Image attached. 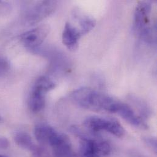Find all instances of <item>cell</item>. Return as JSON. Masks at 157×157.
Returning <instances> with one entry per match:
<instances>
[{
	"mask_svg": "<svg viewBox=\"0 0 157 157\" xmlns=\"http://www.w3.org/2000/svg\"><path fill=\"white\" fill-rule=\"evenodd\" d=\"M14 140L16 144L20 147L30 152H32L37 146L34 144L31 136L24 132L17 133L15 135Z\"/></svg>",
	"mask_w": 157,
	"mask_h": 157,
	"instance_id": "12",
	"label": "cell"
},
{
	"mask_svg": "<svg viewBox=\"0 0 157 157\" xmlns=\"http://www.w3.org/2000/svg\"><path fill=\"white\" fill-rule=\"evenodd\" d=\"M9 69V64L7 60L0 58V76L5 74Z\"/></svg>",
	"mask_w": 157,
	"mask_h": 157,
	"instance_id": "16",
	"label": "cell"
},
{
	"mask_svg": "<svg viewBox=\"0 0 157 157\" xmlns=\"http://www.w3.org/2000/svg\"><path fill=\"white\" fill-rule=\"evenodd\" d=\"M9 146V142L6 138H0V148L2 149H7Z\"/></svg>",
	"mask_w": 157,
	"mask_h": 157,
	"instance_id": "17",
	"label": "cell"
},
{
	"mask_svg": "<svg viewBox=\"0 0 157 157\" xmlns=\"http://www.w3.org/2000/svg\"><path fill=\"white\" fill-rule=\"evenodd\" d=\"M83 124L85 128L92 134L105 131L116 137L121 138L125 133L123 126L114 118L90 116L84 120Z\"/></svg>",
	"mask_w": 157,
	"mask_h": 157,
	"instance_id": "4",
	"label": "cell"
},
{
	"mask_svg": "<svg viewBox=\"0 0 157 157\" xmlns=\"http://www.w3.org/2000/svg\"><path fill=\"white\" fill-rule=\"evenodd\" d=\"M71 132L80 140L79 157H109L111 155V147L107 141L89 136L76 126L72 127Z\"/></svg>",
	"mask_w": 157,
	"mask_h": 157,
	"instance_id": "2",
	"label": "cell"
},
{
	"mask_svg": "<svg viewBox=\"0 0 157 157\" xmlns=\"http://www.w3.org/2000/svg\"><path fill=\"white\" fill-rule=\"evenodd\" d=\"M72 101L79 107L97 112L117 113L122 101L90 87H81L71 94Z\"/></svg>",
	"mask_w": 157,
	"mask_h": 157,
	"instance_id": "1",
	"label": "cell"
},
{
	"mask_svg": "<svg viewBox=\"0 0 157 157\" xmlns=\"http://www.w3.org/2000/svg\"><path fill=\"white\" fill-rule=\"evenodd\" d=\"M132 157H142L141 155H138V154H134V155H132Z\"/></svg>",
	"mask_w": 157,
	"mask_h": 157,
	"instance_id": "18",
	"label": "cell"
},
{
	"mask_svg": "<svg viewBox=\"0 0 157 157\" xmlns=\"http://www.w3.org/2000/svg\"><path fill=\"white\" fill-rule=\"evenodd\" d=\"M81 34L78 28L75 27L69 22L65 25L62 40L64 45L70 50H75L78 47L79 40Z\"/></svg>",
	"mask_w": 157,
	"mask_h": 157,
	"instance_id": "8",
	"label": "cell"
},
{
	"mask_svg": "<svg viewBox=\"0 0 157 157\" xmlns=\"http://www.w3.org/2000/svg\"><path fill=\"white\" fill-rule=\"evenodd\" d=\"M74 16L78 21L79 30L81 36L86 34L95 26L96 20L90 15L77 12Z\"/></svg>",
	"mask_w": 157,
	"mask_h": 157,
	"instance_id": "11",
	"label": "cell"
},
{
	"mask_svg": "<svg viewBox=\"0 0 157 157\" xmlns=\"http://www.w3.org/2000/svg\"><path fill=\"white\" fill-rule=\"evenodd\" d=\"M50 31L48 25H42L20 36V40L27 48H34L43 43Z\"/></svg>",
	"mask_w": 157,
	"mask_h": 157,
	"instance_id": "6",
	"label": "cell"
},
{
	"mask_svg": "<svg viewBox=\"0 0 157 157\" xmlns=\"http://www.w3.org/2000/svg\"><path fill=\"white\" fill-rule=\"evenodd\" d=\"M144 143L146 145L155 153L157 152V140L154 137L147 136L144 139Z\"/></svg>",
	"mask_w": 157,
	"mask_h": 157,
	"instance_id": "15",
	"label": "cell"
},
{
	"mask_svg": "<svg viewBox=\"0 0 157 157\" xmlns=\"http://www.w3.org/2000/svg\"><path fill=\"white\" fill-rule=\"evenodd\" d=\"M47 93L44 90L33 86L29 98V106L31 111L37 113L44 108Z\"/></svg>",
	"mask_w": 157,
	"mask_h": 157,
	"instance_id": "10",
	"label": "cell"
},
{
	"mask_svg": "<svg viewBox=\"0 0 157 157\" xmlns=\"http://www.w3.org/2000/svg\"><path fill=\"white\" fill-rule=\"evenodd\" d=\"M117 114L121 116L125 121L136 128L141 129H147L148 128V125L144 120L136 114L132 107L128 104L122 102Z\"/></svg>",
	"mask_w": 157,
	"mask_h": 157,
	"instance_id": "7",
	"label": "cell"
},
{
	"mask_svg": "<svg viewBox=\"0 0 157 157\" xmlns=\"http://www.w3.org/2000/svg\"><path fill=\"white\" fill-rule=\"evenodd\" d=\"M152 4L150 2H140L134 13V27L138 36L146 43L154 42V29L151 21Z\"/></svg>",
	"mask_w": 157,
	"mask_h": 157,
	"instance_id": "3",
	"label": "cell"
},
{
	"mask_svg": "<svg viewBox=\"0 0 157 157\" xmlns=\"http://www.w3.org/2000/svg\"><path fill=\"white\" fill-rule=\"evenodd\" d=\"M0 121H1V117H0Z\"/></svg>",
	"mask_w": 157,
	"mask_h": 157,
	"instance_id": "20",
	"label": "cell"
},
{
	"mask_svg": "<svg viewBox=\"0 0 157 157\" xmlns=\"http://www.w3.org/2000/svg\"><path fill=\"white\" fill-rule=\"evenodd\" d=\"M56 130L45 123H40L36 125L34 129L35 138L40 145L48 147L49 143L56 132Z\"/></svg>",
	"mask_w": 157,
	"mask_h": 157,
	"instance_id": "9",
	"label": "cell"
},
{
	"mask_svg": "<svg viewBox=\"0 0 157 157\" xmlns=\"http://www.w3.org/2000/svg\"><path fill=\"white\" fill-rule=\"evenodd\" d=\"M0 157H8L7 156H5V155H0Z\"/></svg>",
	"mask_w": 157,
	"mask_h": 157,
	"instance_id": "19",
	"label": "cell"
},
{
	"mask_svg": "<svg viewBox=\"0 0 157 157\" xmlns=\"http://www.w3.org/2000/svg\"><path fill=\"white\" fill-rule=\"evenodd\" d=\"M130 99L140 112V117L143 119L144 118L149 117L151 115L152 111L151 108L143 100L133 95L130 97Z\"/></svg>",
	"mask_w": 157,
	"mask_h": 157,
	"instance_id": "13",
	"label": "cell"
},
{
	"mask_svg": "<svg viewBox=\"0 0 157 157\" xmlns=\"http://www.w3.org/2000/svg\"><path fill=\"white\" fill-rule=\"evenodd\" d=\"M56 6L57 2L54 1L37 2L26 11L25 20L28 24H36L52 14Z\"/></svg>",
	"mask_w": 157,
	"mask_h": 157,
	"instance_id": "5",
	"label": "cell"
},
{
	"mask_svg": "<svg viewBox=\"0 0 157 157\" xmlns=\"http://www.w3.org/2000/svg\"><path fill=\"white\" fill-rule=\"evenodd\" d=\"M33 157H52L47 147L41 145H37L35 149L31 152Z\"/></svg>",
	"mask_w": 157,
	"mask_h": 157,
	"instance_id": "14",
	"label": "cell"
}]
</instances>
